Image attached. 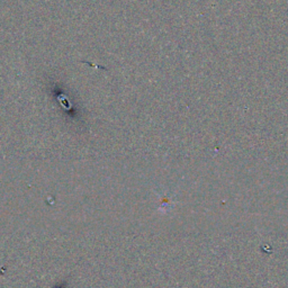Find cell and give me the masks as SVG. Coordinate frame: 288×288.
I'll return each mask as SVG.
<instances>
[{
    "label": "cell",
    "instance_id": "obj_1",
    "mask_svg": "<svg viewBox=\"0 0 288 288\" xmlns=\"http://www.w3.org/2000/svg\"><path fill=\"white\" fill-rule=\"evenodd\" d=\"M55 288H62L61 286H57V287H55Z\"/></svg>",
    "mask_w": 288,
    "mask_h": 288
}]
</instances>
